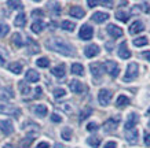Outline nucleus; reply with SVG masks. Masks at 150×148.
<instances>
[{
	"label": "nucleus",
	"instance_id": "9b49d317",
	"mask_svg": "<svg viewBox=\"0 0 150 148\" xmlns=\"http://www.w3.org/2000/svg\"><path fill=\"white\" fill-rule=\"evenodd\" d=\"M106 30H108V33H109L110 37H113V39H118V37L123 36V29L121 27L116 26V25H108V27H106Z\"/></svg>",
	"mask_w": 150,
	"mask_h": 148
},
{
	"label": "nucleus",
	"instance_id": "dca6fc26",
	"mask_svg": "<svg viewBox=\"0 0 150 148\" xmlns=\"http://www.w3.org/2000/svg\"><path fill=\"white\" fill-rule=\"evenodd\" d=\"M143 30H145V25L141 21H135V22H132L129 25V33L131 34H138V33H141Z\"/></svg>",
	"mask_w": 150,
	"mask_h": 148
},
{
	"label": "nucleus",
	"instance_id": "4468645a",
	"mask_svg": "<svg viewBox=\"0 0 150 148\" xmlns=\"http://www.w3.org/2000/svg\"><path fill=\"white\" fill-rule=\"evenodd\" d=\"M69 89L72 90L73 93H83L84 85H83V82H80L79 80H72L69 82Z\"/></svg>",
	"mask_w": 150,
	"mask_h": 148
},
{
	"label": "nucleus",
	"instance_id": "473e14b6",
	"mask_svg": "<svg viewBox=\"0 0 150 148\" xmlns=\"http://www.w3.org/2000/svg\"><path fill=\"white\" fill-rule=\"evenodd\" d=\"M116 18H117L120 22L127 23L128 19H129V17H128V14L124 13V11H117V13H116Z\"/></svg>",
	"mask_w": 150,
	"mask_h": 148
},
{
	"label": "nucleus",
	"instance_id": "4c0bfd02",
	"mask_svg": "<svg viewBox=\"0 0 150 148\" xmlns=\"http://www.w3.org/2000/svg\"><path fill=\"white\" fill-rule=\"evenodd\" d=\"M87 143H88V145H91L92 148H98L100 144V139H98V137H90V139L87 140Z\"/></svg>",
	"mask_w": 150,
	"mask_h": 148
},
{
	"label": "nucleus",
	"instance_id": "37998d69",
	"mask_svg": "<svg viewBox=\"0 0 150 148\" xmlns=\"http://www.w3.org/2000/svg\"><path fill=\"white\" fill-rule=\"evenodd\" d=\"M6 63V54H4V49L0 47V66H4Z\"/></svg>",
	"mask_w": 150,
	"mask_h": 148
},
{
	"label": "nucleus",
	"instance_id": "a18cd8bd",
	"mask_svg": "<svg viewBox=\"0 0 150 148\" xmlns=\"http://www.w3.org/2000/svg\"><path fill=\"white\" fill-rule=\"evenodd\" d=\"M51 121L59 123V122H62V117H59L58 114H52V115H51Z\"/></svg>",
	"mask_w": 150,
	"mask_h": 148
},
{
	"label": "nucleus",
	"instance_id": "bb28decb",
	"mask_svg": "<svg viewBox=\"0 0 150 148\" xmlns=\"http://www.w3.org/2000/svg\"><path fill=\"white\" fill-rule=\"evenodd\" d=\"M70 72L73 74H76V76H83L84 74V67H83V65H80V63H73L72 67H70Z\"/></svg>",
	"mask_w": 150,
	"mask_h": 148
},
{
	"label": "nucleus",
	"instance_id": "de8ad7c7",
	"mask_svg": "<svg viewBox=\"0 0 150 148\" xmlns=\"http://www.w3.org/2000/svg\"><path fill=\"white\" fill-rule=\"evenodd\" d=\"M103 148H117V144H116V141H109V143L105 144Z\"/></svg>",
	"mask_w": 150,
	"mask_h": 148
},
{
	"label": "nucleus",
	"instance_id": "79ce46f5",
	"mask_svg": "<svg viewBox=\"0 0 150 148\" xmlns=\"http://www.w3.org/2000/svg\"><path fill=\"white\" fill-rule=\"evenodd\" d=\"M32 17H33V18H37V17L43 18V17H44V11H43V10H33V11H32Z\"/></svg>",
	"mask_w": 150,
	"mask_h": 148
},
{
	"label": "nucleus",
	"instance_id": "a19ab883",
	"mask_svg": "<svg viewBox=\"0 0 150 148\" xmlns=\"http://www.w3.org/2000/svg\"><path fill=\"white\" fill-rule=\"evenodd\" d=\"M65 95H66V90L62 89V88H57V89L54 90V97H55V99H61V97H64Z\"/></svg>",
	"mask_w": 150,
	"mask_h": 148
},
{
	"label": "nucleus",
	"instance_id": "f704fd0d",
	"mask_svg": "<svg viewBox=\"0 0 150 148\" xmlns=\"http://www.w3.org/2000/svg\"><path fill=\"white\" fill-rule=\"evenodd\" d=\"M36 65L39 66V67H41V69H46V67L50 66V60H48L47 58H39L36 60Z\"/></svg>",
	"mask_w": 150,
	"mask_h": 148
},
{
	"label": "nucleus",
	"instance_id": "8fccbe9b",
	"mask_svg": "<svg viewBox=\"0 0 150 148\" xmlns=\"http://www.w3.org/2000/svg\"><path fill=\"white\" fill-rule=\"evenodd\" d=\"M87 4L90 6V7H95L96 4H99V1H96V0H88V1H87Z\"/></svg>",
	"mask_w": 150,
	"mask_h": 148
},
{
	"label": "nucleus",
	"instance_id": "5701e85b",
	"mask_svg": "<svg viewBox=\"0 0 150 148\" xmlns=\"http://www.w3.org/2000/svg\"><path fill=\"white\" fill-rule=\"evenodd\" d=\"M46 27V23L43 22L41 19H37V21H35V22L32 23V32L33 33H36V34H39V33H41L43 32V29Z\"/></svg>",
	"mask_w": 150,
	"mask_h": 148
},
{
	"label": "nucleus",
	"instance_id": "603ef678",
	"mask_svg": "<svg viewBox=\"0 0 150 148\" xmlns=\"http://www.w3.org/2000/svg\"><path fill=\"white\" fill-rule=\"evenodd\" d=\"M100 3L103 6H108L109 8H112V6H113V1H108V0H106V1H100Z\"/></svg>",
	"mask_w": 150,
	"mask_h": 148
},
{
	"label": "nucleus",
	"instance_id": "6e6552de",
	"mask_svg": "<svg viewBox=\"0 0 150 148\" xmlns=\"http://www.w3.org/2000/svg\"><path fill=\"white\" fill-rule=\"evenodd\" d=\"M26 49H28V54H30V55L39 54V52H40V45L37 44L33 39L28 37L26 39Z\"/></svg>",
	"mask_w": 150,
	"mask_h": 148
},
{
	"label": "nucleus",
	"instance_id": "f257e3e1",
	"mask_svg": "<svg viewBox=\"0 0 150 148\" xmlns=\"http://www.w3.org/2000/svg\"><path fill=\"white\" fill-rule=\"evenodd\" d=\"M46 47L50 51L58 52L64 56H74V48L64 39H48L46 41Z\"/></svg>",
	"mask_w": 150,
	"mask_h": 148
},
{
	"label": "nucleus",
	"instance_id": "09e8293b",
	"mask_svg": "<svg viewBox=\"0 0 150 148\" xmlns=\"http://www.w3.org/2000/svg\"><path fill=\"white\" fill-rule=\"evenodd\" d=\"M36 148H50V144L46 143V141H41V143L37 144V147Z\"/></svg>",
	"mask_w": 150,
	"mask_h": 148
},
{
	"label": "nucleus",
	"instance_id": "412c9836",
	"mask_svg": "<svg viewBox=\"0 0 150 148\" xmlns=\"http://www.w3.org/2000/svg\"><path fill=\"white\" fill-rule=\"evenodd\" d=\"M51 73H52L55 77H58V78H62V77H65V74H66V67H65V65L62 63V65H58V66H55V67L51 70Z\"/></svg>",
	"mask_w": 150,
	"mask_h": 148
},
{
	"label": "nucleus",
	"instance_id": "6ab92c4d",
	"mask_svg": "<svg viewBox=\"0 0 150 148\" xmlns=\"http://www.w3.org/2000/svg\"><path fill=\"white\" fill-rule=\"evenodd\" d=\"M25 80L28 82H37V81L40 80V76H39V73L36 70H33V69H29L26 73H25Z\"/></svg>",
	"mask_w": 150,
	"mask_h": 148
},
{
	"label": "nucleus",
	"instance_id": "cd10ccee",
	"mask_svg": "<svg viewBox=\"0 0 150 148\" xmlns=\"http://www.w3.org/2000/svg\"><path fill=\"white\" fill-rule=\"evenodd\" d=\"M116 104H117V107H125L129 104V99L125 96V95H120L116 100Z\"/></svg>",
	"mask_w": 150,
	"mask_h": 148
},
{
	"label": "nucleus",
	"instance_id": "6e6d98bb",
	"mask_svg": "<svg viewBox=\"0 0 150 148\" xmlns=\"http://www.w3.org/2000/svg\"><path fill=\"white\" fill-rule=\"evenodd\" d=\"M147 115H150V107H149V110H147Z\"/></svg>",
	"mask_w": 150,
	"mask_h": 148
},
{
	"label": "nucleus",
	"instance_id": "aec40b11",
	"mask_svg": "<svg viewBox=\"0 0 150 148\" xmlns=\"http://www.w3.org/2000/svg\"><path fill=\"white\" fill-rule=\"evenodd\" d=\"M91 19H92V21H94L95 23H103L105 21H108V19H109V14L100 13V11H98V13H94V14H92Z\"/></svg>",
	"mask_w": 150,
	"mask_h": 148
},
{
	"label": "nucleus",
	"instance_id": "58836bf2",
	"mask_svg": "<svg viewBox=\"0 0 150 148\" xmlns=\"http://www.w3.org/2000/svg\"><path fill=\"white\" fill-rule=\"evenodd\" d=\"M13 43H14V45H17V47H22L23 45V41L21 40V34H19V33L13 34Z\"/></svg>",
	"mask_w": 150,
	"mask_h": 148
},
{
	"label": "nucleus",
	"instance_id": "2f4dec72",
	"mask_svg": "<svg viewBox=\"0 0 150 148\" xmlns=\"http://www.w3.org/2000/svg\"><path fill=\"white\" fill-rule=\"evenodd\" d=\"M147 43H149L147 37H138V39H135V40L132 41V44L135 45V47H143V45H146Z\"/></svg>",
	"mask_w": 150,
	"mask_h": 148
},
{
	"label": "nucleus",
	"instance_id": "e433bc0d",
	"mask_svg": "<svg viewBox=\"0 0 150 148\" xmlns=\"http://www.w3.org/2000/svg\"><path fill=\"white\" fill-rule=\"evenodd\" d=\"M61 136H62V139L69 141V140H72V129L70 128H65L62 132H61Z\"/></svg>",
	"mask_w": 150,
	"mask_h": 148
},
{
	"label": "nucleus",
	"instance_id": "ddd939ff",
	"mask_svg": "<svg viewBox=\"0 0 150 148\" xmlns=\"http://www.w3.org/2000/svg\"><path fill=\"white\" fill-rule=\"evenodd\" d=\"M117 54H118V56H120L121 59H129V58H131V51L128 49V45H127V43H125V41L118 45Z\"/></svg>",
	"mask_w": 150,
	"mask_h": 148
},
{
	"label": "nucleus",
	"instance_id": "c756f323",
	"mask_svg": "<svg viewBox=\"0 0 150 148\" xmlns=\"http://www.w3.org/2000/svg\"><path fill=\"white\" fill-rule=\"evenodd\" d=\"M18 88H19V92H21L22 95H29L30 93V88H29V85L25 84L23 81H19L18 82Z\"/></svg>",
	"mask_w": 150,
	"mask_h": 148
},
{
	"label": "nucleus",
	"instance_id": "c85d7f7f",
	"mask_svg": "<svg viewBox=\"0 0 150 148\" xmlns=\"http://www.w3.org/2000/svg\"><path fill=\"white\" fill-rule=\"evenodd\" d=\"M91 114H92V108H91V107H86L81 112H80V117H79V121H80V122L86 121V119H87L88 117H90Z\"/></svg>",
	"mask_w": 150,
	"mask_h": 148
},
{
	"label": "nucleus",
	"instance_id": "7c9ffc66",
	"mask_svg": "<svg viewBox=\"0 0 150 148\" xmlns=\"http://www.w3.org/2000/svg\"><path fill=\"white\" fill-rule=\"evenodd\" d=\"M61 26H62V29H64V30L73 32V30H74V27H76V25H74L72 21H64V22L61 23Z\"/></svg>",
	"mask_w": 150,
	"mask_h": 148
},
{
	"label": "nucleus",
	"instance_id": "c9c22d12",
	"mask_svg": "<svg viewBox=\"0 0 150 148\" xmlns=\"http://www.w3.org/2000/svg\"><path fill=\"white\" fill-rule=\"evenodd\" d=\"M7 6H8V7H11V8H14V10L23 8L22 3H21V1H15V0H8V1H7Z\"/></svg>",
	"mask_w": 150,
	"mask_h": 148
},
{
	"label": "nucleus",
	"instance_id": "9d476101",
	"mask_svg": "<svg viewBox=\"0 0 150 148\" xmlns=\"http://www.w3.org/2000/svg\"><path fill=\"white\" fill-rule=\"evenodd\" d=\"M99 52H100V48L96 44H90V45H87L86 48H84V55H86L87 58H94V56H98Z\"/></svg>",
	"mask_w": 150,
	"mask_h": 148
},
{
	"label": "nucleus",
	"instance_id": "f8f14e48",
	"mask_svg": "<svg viewBox=\"0 0 150 148\" xmlns=\"http://www.w3.org/2000/svg\"><path fill=\"white\" fill-rule=\"evenodd\" d=\"M139 121V115L135 114V112H131L129 115L127 117V122H125V130H129V129H134L135 125L138 123Z\"/></svg>",
	"mask_w": 150,
	"mask_h": 148
},
{
	"label": "nucleus",
	"instance_id": "4be33fe9",
	"mask_svg": "<svg viewBox=\"0 0 150 148\" xmlns=\"http://www.w3.org/2000/svg\"><path fill=\"white\" fill-rule=\"evenodd\" d=\"M33 111H35V114H36L37 117H46L47 112H48V108H47V106H44V104H37V106H35V108H33Z\"/></svg>",
	"mask_w": 150,
	"mask_h": 148
},
{
	"label": "nucleus",
	"instance_id": "49530a36",
	"mask_svg": "<svg viewBox=\"0 0 150 148\" xmlns=\"http://www.w3.org/2000/svg\"><path fill=\"white\" fill-rule=\"evenodd\" d=\"M143 141H145L146 147H150V133L149 132H146L145 133V139H143Z\"/></svg>",
	"mask_w": 150,
	"mask_h": 148
},
{
	"label": "nucleus",
	"instance_id": "3c124183",
	"mask_svg": "<svg viewBox=\"0 0 150 148\" xmlns=\"http://www.w3.org/2000/svg\"><path fill=\"white\" fill-rule=\"evenodd\" d=\"M35 92H36V95H35V99H39L41 96V88H40V86H37L36 89H35Z\"/></svg>",
	"mask_w": 150,
	"mask_h": 148
},
{
	"label": "nucleus",
	"instance_id": "1a4fd4ad",
	"mask_svg": "<svg viewBox=\"0 0 150 148\" xmlns=\"http://www.w3.org/2000/svg\"><path fill=\"white\" fill-rule=\"evenodd\" d=\"M0 132L6 136L11 135L14 132V126H13V123H11V121H8V119H1V121H0Z\"/></svg>",
	"mask_w": 150,
	"mask_h": 148
},
{
	"label": "nucleus",
	"instance_id": "864d4df0",
	"mask_svg": "<svg viewBox=\"0 0 150 148\" xmlns=\"http://www.w3.org/2000/svg\"><path fill=\"white\" fill-rule=\"evenodd\" d=\"M142 56H143L145 59H147V60H150V52H143Z\"/></svg>",
	"mask_w": 150,
	"mask_h": 148
},
{
	"label": "nucleus",
	"instance_id": "0eeeda50",
	"mask_svg": "<svg viewBox=\"0 0 150 148\" xmlns=\"http://www.w3.org/2000/svg\"><path fill=\"white\" fill-rule=\"evenodd\" d=\"M98 100L102 106H108L112 102V92L109 89H100L98 93Z\"/></svg>",
	"mask_w": 150,
	"mask_h": 148
},
{
	"label": "nucleus",
	"instance_id": "20e7f679",
	"mask_svg": "<svg viewBox=\"0 0 150 148\" xmlns=\"http://www.w3.org/2000/svg\"><path fill=\"white\" fill-rule=\"evenodd\" d=\"M102 67H103V70H106V73H109L110 77H113V78H116L118 76V73H120L118 65L116 62H113V60H106L102 65Z\"/></svg>",
	"mask_w": 150,
	"mask_h": 148
},
{
	"label": "nucleus",
	"instance_id": "7ed1b4c3",
	"mask_svg": "<svg viewBox=\"0 0 150 148\" xmlns=\"http://www.w3.org/2000/svg\"><path fill=\"white\" fill-rule=\"evenodd\" d=\"M120 121H121V117H120V115H116V117L109 118V119L103 123L105 133H112V132H114V130L117 129V126H118V123H120Z\"/></svg>",
	"mask_w": 150,
	"mask_h": 148
},
{
	"label": "nucleus",
	"instance_id": "a878e982",
	"mask_svg": "<svg viewBox=\"0 0 150 148\" xmlns=\"http://www.w3.org/2000/svg\"><path fill=\"white\" fill-rule=\"evenodd\" d=\"M8 70L14 74H21L22 73V65L19 62H13L8 65Z\"/></svg>",
	"mask_w": 150,
	"mask_h": 148
},
{
	"label": "nucleus",
	"instance_id": "c03bdc74",
	"mask_svg": "<svg viewBox=\"0 0 150 148\" xmlns=\"http://www.w3.org/2000/svg\"><path fill=\"white\" fill-rule=\"evenodd\" d=\"M87 130H88V132H95V130H98V125H96L95 122H90V123L87 125Z\"/></svg>",
	"mask_w": 150,
	"mask_h": 148
},
{
	"label": "nucleus",
	"instance_id": "72a5a7b5",
	"mask_svg": "<svg viewBox=\"0 0 150 148\" xmlns=\"http://www.w3.org/2000/svg\"><path fill=\"white\" fill-rule=\"evenodd\" d=\"M48 7L54 11L55 15L61 14V10H62V8H61V4H59V3H57V1H50V3H48Z\"/></svg>",
	"mask_w": 150,
	"mask_h": 148
},
{
	"label": "nucleus",
	"instance_id": "5fc2aeb1",
	"mask_svg": "<svg viewBox=\"0 0 150 148\" xmlns=\"http://www.w3.org/2000/svg\"><path fill=\"white\" fill-rule=\"evenodd\" d=\"M3 148H14V147H13V145H11V144H6V145H4V147H3Z\"/></svg>",
	"mask_w": 150,
	"mask_h": 148
},
{
	"label": "nucleus",
	"instance_id": "a211bd4d",
	"mask_svg": "<svg viewBox=\"0 0 150 148\" xmlns=\"http://www.w3.org/2000/svg\"><path fill=\"white\" fill-rule=\"evenodd\" d=\"M90 70H91L92 76L95 77V78H99V77L102 76V73H103V67H102V65H100V63H96V62H94V63L90 65Z\"/></svg>",
	"mask_w": 150,
	"mask_h": 148
},
{
	"label": "nucleus",
	"instance_id": "f3484780",
	"mask_svg": "<svg viewBox=\"0 0 150 148\" xmlns=\"http://www.w3.org/2000/svg\"><path fill=\"white\" fill-rule=\"evenodd\" d=\"M125 140L129 144H135L138 141V130L135 128L129 130H125Z\"/></svg>",
	"mask_w": 150,
	"mask_h": 148
},
{
	"label": "nucleus",
	"instance_id": "ea45409f",
	"mask_svg": "<svg viewBox=\"0 0 150 148\" xmlns=\"http://www.w3.org/2000/svg\"><path fill=\"white\" fill-rule=\"evenodd\" d=\"M8 32H10L8 25H6V23H0V39L6 37V34H7Z\"/></svg>",
	"mask_w": 150,
	"mask_h": 148
},
{
	"label": "nucleus",
	"instance_id": "f03ea898",
	"mask_svg": "<svg viewBox=\"0 0 150 148\" xmlns=\"http://www.w3.org/2000/svg\"><path fill=\"white\" fill-rule=\"evenodd\" d=\"M138 73H139V66L135 62H131L127 66V72H125V76H124V81L125 82L134 81L138 77Z\"/></svg>",
	"mask_w": 150,
	"mask_h": 148
},
{
	"label": "nucleus",
	"instance_id": "2eb2a0df",
	"mask_svg": "<svg viewBox=\"0 0 150 148\" xmlns=\"http://www.w3.org/2000/svg\"><path fill=\"white\" fill-rule=\"evenodd\" d=\"M69 14H70V17H73V18L81 19V18H84L86 11H84L81 7H79V6H73V7H70V10H69Z\"/></svg>",
	"mask_w": 150,
	"mask_h": 148
},
{
	"label": "nucleus",
	"instance_id": "393cba45",
	"mask_svg": "<svg viewBox=\"0 0 150 148\" xmlns=\"http://www.w3.org/2000/svg\"><path fill=\"white\" fill-rule=\"evenodd\" d=\"M35 141V133H29L25 139L21 141V148H29Z\"/></svg>",
	"mask_w": 150,
	"mask_h": 148
},
{
	"label": "nucleus",
	"instance_id": "39448f33",
	"mask_svg": "<svg viewBox=\"0 0 150 148\" xmlns=\"http://www.w3.org/2000/svg\"><path fill=\"white\" fill-rule=\"evenodd\" d=\"M0 112L6 115H13V117H19L21 115V108L11 104H0Z\"/></svg>",
	"mask_w": 150,
	"mask_h": 148
},
{
	"label": "nucleus",
	"instance_id": "423d86ee",
	"mask_svg": "<svg viewBox=\"0 0 150 148\" xmlns=\"http://www.w3.org/2000/svg\"><path fill=\"white\" fill-rule=\"evenodd\" d=\"M92 36H94V29H92L90 25H83L80 27V32H79V37L81 40L87 41V40H91Z\"/></svg>",
	"mask_w": 150,
	"mask_h": 148
},
{
	"label": "nucleus",
	"instance_id": "b1692460",
	"mask_svg": "<svg viewBox=\"0 0 150 148\" xmlns=\"http://www.w3.org/2000/svg\"><path fill=\"white\" fill-rule=\"evenodd\" d=\"M25 23H26V17H25V14L23 13H19L15 19H14V25L17 27H23L25 26Z\"/></svg>",
	"mask_w": 150,
	"mask_h": 148
}]
</instances>
